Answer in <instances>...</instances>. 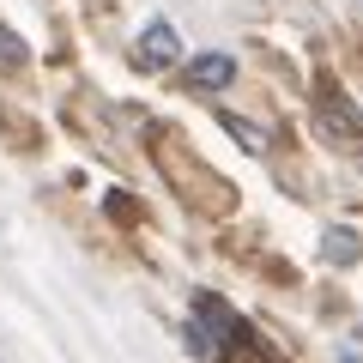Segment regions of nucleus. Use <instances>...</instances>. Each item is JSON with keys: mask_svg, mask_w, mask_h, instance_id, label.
Returning a JSON list of instances; mask_svg holds the SVG:
<instances>
[{"mask_svg": "<svg viewBox=\"0 0 363 363\" xmlns=\"http://www.w3.org/2000/svg\"><path fill=\"white\" fill-rule=\"evenodd\" d=\"M133 61H140L145 73H164V67H176V61H182V37H176V25H169V18H152V25L140 30V43H133Z\"/></svg>", "mask_w": 363, "mask_h": 363, "instance_id": "obj_1", "label": "nucleus"}, {"mask_svg": "<svg viewBox=\"0 0 363 363\" xmlns=\"http://www.w3.org/2000/svg\"><path fill=\"white\" fill-rule=\"evenodd\" d=\"M194 321H212V327H218V351H230V345L255 351V333H248V321L230 309V303H218L212 291H200V297H194Z\"/></svg>", "mask_w": 363, "mask_h": 363, "instance_id": "obj_2", "label": "nucleus"}, {"mask_svg": "<svg viewBox=\"0 0 363 363\" xmlns=\"http://www.w3.org/2000/svg\"><path fill=\"white\" fill-rule=\"evenodd\" d=\"M321 128H333L339 140H363V116H357V104H351L333 79L321 85Z\"/></svg>", "mask_w": 363, "mask_h": 363, "instance_id": "obj_3", "label": "nucleus"}, {"mask_svg": "<svg viewBox=\"0 0 363 363\" xmlns=\"http://www.w3.org/2000/svg\"><path fill=\"white\" fill-rule=\"evenodd\" d=\"M182 79H188L194 91H224V85L236 79V61H230V55H218V49H212V55H194V61L182 67Z\"/></svg>", "mask_w": 363, "mask_h": 363, "instance_id": "obj_4", "label": "nucleus"}, {"mask_svg": "<svg viewBox=\"0 0 363 363\" xmlns=\"http://www.w3.org/2000/svg\"><path fill=\"white\" fill-rule=\"evenodd\" d=\"M327 260H339V267H357L363 260V242H357V230H327Z\"/></svg>", "mask_w": 363, "mask_h": 363, "instance_id": "obj_5", "label": "nucleus"}, {"mask_svg": "<svg viewBox=\"0 0 363 363\" xmlns=\"http://www.w3.org/2000/svg\"><path fill=\"white\" fill-rule=\"evenodd\" d=\"M25 61H30V43L18 37V30H6V25H0V67H6V73H18Z\"/></svg>", "mask_w": 363, "mask_h": 363, "instance_id": "obj_6", "label": "nucleus"}, {"mask_svg": "<svg viewBox=\"0 0 363 363\" xmlns=\"http://www.w3.org/2000/svg\"><path fill=\"white\" fill-rule=\"evenodd\" d=\"M224 128H230V133H236V140H242V145H248V152H267V140H260V133H255V128H248V121H236V116H224Z\"/></svg>", "mask_w": 363, "mask_h": 363, "instance_id": "obj_7", "label": "nucleus"}, {"mask_svg": "<svg viewBox=\"0 0 363 363\" xmlns=\"http://www.w3.org/2000/svg\"><path fill=\"white\" fill-rule=\"evenodd\" d=\"M339 363H357V357H351V351H339Z\"/></svg>", "mask_w": 363, "mask_h": 363, "instance_id": "obj_8", "label": "nucleus"}]
</instances>
